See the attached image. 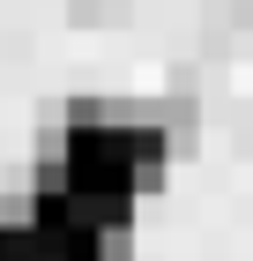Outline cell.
Wrapping results in <instances>:
<instances>
[{"instance_id": "6da1fadb", "label": "cell", "mask_w": 253, "mask_h": 261, "mask_svg": "<svg viewBox=\"0 0 253 261\" xmlns=\"http://www.w3.org/2000/svg\"><path fill=\"white\" fill-rule=\"evenodd\" d=\"M0 261H30V209L0 217Z\"/></svg>"}]
</instances>
